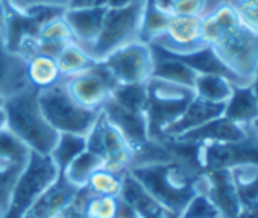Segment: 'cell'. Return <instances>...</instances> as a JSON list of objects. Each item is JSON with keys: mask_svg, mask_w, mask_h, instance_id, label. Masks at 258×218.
<instances>
[{"mask_svg": "<svg viewBox=\"0 0 258 218\" xmlns=\"http://www.w3.org/2000/svg\"><path fill=\"white\" fill-rule=\"evenodd\" d=\"M127 173L142 183L172 218H176L188 200L205 186L202 171L176 159L134 167Z\"/></svg>", "mask_w": 258, "mask_h": 218, "instance_id": "cell-1", "label": "cell"}, {"mask_svg": "<svg viewBox=\"0 0 258 218\" xmlns=\"http://www.w3.org/2000/svg\"><path fill=\"white\" fill-rule=\"evenodd\" d=\"M40 91L32 85L8 95L4 103L5 128L14 134L31 152L50 155L58 132L47 123L38 100Z\"/></svg>", "mask_w": 258, "mask_h": 218, "instance_id": "cell-2", "label": "cell"}, {"mask_svg": "<svg viewBox=\"0 0 258 218\" xmlns=\"http://www.w3.org/2000/svg\"><path fill=\"white\" fill-rule=\"evenodd\" d=\"M235 85H247L258 71V32L240 23L210 47Z\"/></svg>", "mask_w": 258, "mask_h": 218, "instance_id": "cell-3", "label": "cell"}, {"mask_svg": "<svg viewBox=\"0 0 258 218\" xmlns=\"http://www.w3.org/2000/svg\"><path fill=\"white\" fill-rule=\"evenodd\" d=\"M38 100L47 123L58 134H79L87 137L100 116V111H93L79 104L69 94L62 80L41 89Z\"/></svg>", "mask_w": 258, "mask_h": 218, "instance_id": "cell-4", "label": "cell"}, {"mask_svg": "<svg viewBox=\"0 0 258 218\" xmlns=\"http://www.w3.org/2000/svg\"><path fill=\"white\" fill-rule=\"evenodd\" d=\"M59 173L61 171L50 155L31 152V156L13 188L4 218H22L37 198L58 179Z\"/></svg>", "mask_w": 258, "mask_h": 218, "instance_id": "cell-5", "label": "cell"}, {"mask_svg": "<svg viewBox=\"0 0 258 218\" xmlns=\"http://www.w3.org/2000/svg\"><path fill=\"white\" fill-rule=\"evenodd\" d=\"M145 5L146 2L121 8H106L99 37L90 49V55L96 61H103L117 49L140 41Z\"/></svg>", "mask_w": 258, "mask_h": 218, "instance_id": "cell-6", "label": "cell"}, {"mask_svg": "<svg viewBox=\"0 0 258 218\" xmlns=\"http://www.w3.org/2000/svg\"><path fill=\"white\" fill-rule=\"evenodd\" d=\"M87 150L97 155L102 161V167L112 173L124 174L131 170L134 162V149L109 123L102 111L94 126L87 134Z\"/></svg>", "mask_w": 258, "mask_h": 218, "instance_id": "cell-7", "label": "cell"}, {"mask_svg": "<svg viewBox=\"0 0 258 218\" xmlns=\"http://www.w3.org/2000/svg\"><path fill=\"white\" fill-rule=\"evenodd\" d=\"M62 82L69 94L79 104L93 111H102L112 91L120 85L102 61L96 62L87 71L64 77Z\"/></svg>", "mask_w": 258, "mask_h": 218, "instance_id": "cell-8", "label": "cell"}, {"mask_svg": "<svg viewBox=\"0 0 258 218\" xmlns=\"http://www.w3.org/2000/svg\"><path fill=\"white\" fill-rule=\"evenodd\" d=\"M118 83H146L154 71V50L151 44L134 41L126 44L102 61Z\"/></svg>", "mask_w": 258, "mask_h": 218, "instance_id": "cell-9", "label": "cell"}, {"mask_svg": "<svg viewBox=\"0 0 258 218\" xmlns=\"http://www.w3.org/2000/svg\"><path fill=\"white\" fill-rule=\"evenodd\" d=\"M170 55L185 56L205 49L202 40V17L173 14L166 31L151 44Z\"/></svg>", "mask_w": 258, "mask_h": 218, "instance_id": "cell-10", "label": "cell"}, {"mask_svg": "<svg viewBox=\"0 0 258 218\" xmlns=\"http://www.w3.org/2000/svg\"><path fill=\"white\" fill-rule=\"evenodd\" d=\"M102 113L134 150L143 146L148 140H151L146 113H137L131 111V109H126L115 103L111 97L103 104Z\"/></svg>", "mask_w": 258, "mask_h": 218, "instance_id": "cell-11", "label": "cell"}, {"mask_svg": "<svg viewBox=\"0 0 258 218\" xmlns=\"http://www.w3.org/2000/svg\"><path fill=\"white\" fill-rule=\"evenodd\" d=\"M223 111H225V104L210 103V101H205L195 95L188 101L184 111L178 116V119L164 129L160 141L175 140V138H179L195 129H199L204 125L222 117Z\"/></svg>", "mask_w": 258, "mask_h": 218, "instance_id": "cell-12", "label": "cell"}, {"mask_svg": "<svg viewBox=\"0 0 258 218\" xmlns=\"http://www.w3.org/2000/svg\"><path fill=\"white\" fill-rule=\"evenodd\" d=\"M249 138V128L241 126L225 116L204 125L199 129H195L173 141L188 143V144H238Z\"/></svg>", "mask_w": 258, "mask_h": 218, "instance_id": "cell-13", "label": "cell"}, {"mask_svg": "<svg viewBox=\"0 0 258 218\" xmlns=\"http://www.w3.org/2000/svg\"><path fill=\"white\" fill-rule=\"evenodd\" d=\"M202 173L205 176V191L217 206L222 218H237L243 209V204L232 182L229 168Z\"/></svg>", "mask_w": 258, "mask_h": 218, "instance_id": "cell-14", "label": "cell"}, {"mask_svg": "<svg viewBox=\"0 0 258 218\" xmlns=\"http://www.w3.org/2000/svg\"><path fill=\"white\" fill-rule=\"evenodd\" d=\"M105 13L106 8H67L64 13V20L70 28L73 43L81 46L88 55L102 29Z\"/></svg>", "mask_w": 258, "mask_h": 218, "instance_id": "cell-15", "label": "cell"}, {"mask_svg": "<svg viewBox=\"0 0 258 218\" xmlns=\"http://www.w3.org/2000/svg\"><path fill=\"white\" fill-rule=\"evenodd\" d=\"M76 191L78 186L70 183L66 176L59 173L58 179L37 198L22 218H59Z\"/></svg>", "mask_w": 258, "mask_h": 218, "instance_id": "cell-16", "label": "cell"}, {"mask_svg": "<svg viewBox=\"0 0 258 218\" xmlns=\"http://www.w3.org/2000/svg\"><path fill=\"white\" fill-rule=\"evenodd\" d=\"M28 85L26 59L7 47L4 34L0 32V92L7 98Z\"/></svg>", "mask_w": 258, "mask_h": 218, "instance_id": "cell-17", "label": "cell"}, {"mask_svg": "<svg viewBox=\"0 0 258 218\" xmlns=\"http://www.w3.org/2000/svg\"><path fill=\"white\" fill-rule=\"evenodd\" d=\"M151 47L154 50V58H155L152 77L167 80L172 83H178V85H182L187 88H193L196 77L199 74L195 68H191L179 56L170 55L161 49L154 47V46H151Z\"/></svg>", "mask_w": 258, "mask_h": 218, "instance_id": "cell-18", "label": "cell"}, {"mask_svg": "<svg viewBox=\"0 0 258 218\" xmlns=\"http://www.w3.org/2000/svg\"><path fill=\"white\" fill-rule=\"evenodd\" d=\"M223 116L246 128L258 122V100L250 83L234 86L232 95L225 103Z\"/></svg>", "mask_w": 258, "mask_h": 218, "instance_id": "cell-19", "label": "cell"}, {"mask_svg": "<svg viewBox=\"0 0 258 218\" xmlns=\"http://www.w3.org/2000/svg\"><path fill=\"white\" fill-rule=\"evenodd\" d=\"M73 43V35L69 25L64 20V16L56 17L47 22L38 32L35 40V55H47L56 58L58 53L69 44Z\"/></svg>", "mask_w": 258, "mask_h": 218, "instance_id": "cell-20", "label": "cell"}, {"mask_svg": "<svg viewBox=\"0 0 258 218\" xmlns=\"http://www.w3.org/2000/svg\"><path fill=\"white\" fill-rule=\"evenodd\" d=\"M172 16L169 0H146L140 26V41L152 44L166 31Z\"/></svg>", "mask_w": 258, "mask_h": 218, "instance_id": "cell-21", "label": "cell"}, {"mask_svg": "<svg viewBox=\"0 0 258 218\" xmlns=\"http://www.w3.org/2000/svg\"><path fill=\"white\" fill-rule=\"evenodd\" d=\"M235 83L225 74L199 73L193 85L195 95L216 104H225L232 95Z\"/></svg>", "mask_w": 258, "mask_h": 218, "instance_id": "cell-22", "label": "cell"}, {"mask_svg": "<svg viewBox=\"0 0 258 218\" xmlns=\"http://www.w3.org/2000/svg\"><path fill=\"white\" fill-rule=\"evenodd\" d=\"M243 207L258 206V161H243L229 168Z\"/></svg>", "mask_w": 258, "mask_h": 218, "instance_id": "cell-23", "label": "cell"}, {"mask_svg": "<svg viewBox=\"0 0 258 218\" xmlns=\"http://www.w3.org/2000/svg\"><path fill=\"white\" fill-rule=\"evenodd\" d=\"M26 76L29 85H32L38 91L46 89L62 80L56 59L41 53H37L26 59Z\"/></svg>", "mask_w": 258, "mask_h": 218, "instance_id": "cell-24", "label": "cell"}, {"mask_svg": "<svg viewBox=\"0 0 258 218\" xmlns=\"http://www.w3.org/2000/svg\"><path fill=\"white\" fill-rule=\"evenodd\" d=\"M31 156V150L7 128L0 129V170L22 171Z\"/></svg>", "mask_w": 258, "mask_h": 218, "instance_id": "cell-25", "label": "cell"}, {"mask_svg": "<svg viewBox=\"0 0 258 218\" xmlns=\"http://www.w3.org/2000/svg\"><path fill=\"white\" fill-rule=\"evenodd\" d=\"M56 64L59 67L61 76L64 77H70L75 74H79L82 71H87L88 68H91L96 62L94 58H91L81 46H78L76 43H69L55 58Z\"/></svg>", "mask_w": 258, "mask_h": 218, "instance_id": "cell-26", "label": "cell"}, {"mask_svg": "<svg viewBox=\"0 0 258 218\" xmlns=\"http://www.w3.org/2000/svg\"><path fill=\"white\" fill-rule=\"evenodd\" d=\"M87 150V137L79 134H58V140L50 152V158L59 168L64 171L66 167L78 158L82 152Z\"/></svg>", "mask_w": 258, "mask_h": 218, "instance_id": "cell-27", "label": "cell"}, {"mask_svg": "<svg viewBox=\"0 0 258 218\" xmlns=\"http://www.w3.org/2000/svg\"><path fill=\"white\" fill-rule=\"evenodd\" d=\"M111 98L120 106L137 113H146L149 92L146 83H120L112 91Z\"/></svg>", "mask_w": 258, "mask_h": 218, "instance_id": "cell-28", "label": "cell"}, {"mask_svg": "<svg viewBox=\"0 0 258 218\" xmlns=\"http://www.w3.org/2000/svg\"><path fill=\"white\" fill-rule=\"evenodd\" d=\"M102 167V161L97 155H94L93 152L90 150H85L82 152L78 158H75L67 167L64 171H61L66 179L73 183L75 186H85L90 176Z\"/></svg>", "mask_w": 258, "mask_h": 218, "instance_id": "cell-29", "label": "cell"}, {"mask_svg": "<svg viewBox=\"0 0 258 218\" xmlns=\"http://www.w3.org/2000/svg\"><path fill=\"white\" fill-rule=\"evenodd\" d=\"M126 174V173H124ZM124 174L112 173L103 167L97 168L88 179L87 188L97 195H114L120 197L124 183Z\"/></svg>", "mask_w": 258, "mask_h": 218, "instance_id": "cell-30", "label": "cell"}, {"mask_svg": "<svg viewBox=\"0 0 258 218\" xmlns=\"http://www.w3.org/2000/svg\"><path fill=\"white\" fill-rule=\"evenodd\" d=\"M123 200L114 195H97L91 194L87 207L85 218H120Z\"/></svg>", "mask_w": 258, "mask_h": 218, "instance_id": "cell-31", "label": "cell"}, {"mask_svg": "<svg viewBox=\"0 0 258 218\" xmlns=\"http://www.w3.org/2000/svg\"><path fill=\"white\" fill-rule=\"evenodd\" d=\"M176 218H222V215L207 191H198Z\"/></svg>", "mask_w": 258, "mask_h": 218, "instance_id": "cell-32", "label": "cell"}, {"mask_svg": "<svg viewBox=\"0 0 258 218\" xmlns=\"http://www.w3.org/2000/svg\"><path fill=\"white\" fill-rule=\"evenodd\" d=\"M235 10L243 25L258 32V0H226Z\"/></svg>", "mask_w": 258, "mask_h": 218, "instance_id": "cell-33", "label": "cell"}, {"mask_svg": "<svg viewBox=\"0 0 258 218\" xmlns=\"http://www.w3.org/2000/svg\"><path fill=\"white\" fill-rule=\"evenodd\" d=\"M91 194L93 192L87 186H79L67 207L59 215V218H85V207Z\"/></svg>", "mask_w": 258, "mask_h": 218, "instance_id": "cell-34", "label": "cell"}, {"mask_svg": "<svg viewBox=\"0 0 258 218\" xmlns=\"http://www.w3.org/2000/svg\"><path fill=\"white\" fill-rule=\"evenodd\" d=\"M20 173L22 171H16V170H0V207L4 209V212L10 203L13 188Z\"/></svg>", "mask_w": 258, "mask_h": 218, "instance_id": "cell-35", "label": "cell"}, {"mask_svg": "<svg viewBox=\"0 0 258 218\" xmlns=\"http://www.w3.org/2000/svg\"><path fill=\"white\" fill-rule=\"evenodd\" d=\"M109 0H69L67 8H108Z\"/></svg>", "mask_w": 258, "mask_h": 218, "instance_id": "cell-36", "label": "cell"}, {"mask_svg": "<svg viewBox=\"0 0 258 218\" xmlns=\"http://www.w3.org/2000/svg\"><path fill=\"white\" fill-rule=\"evenodd\" d=\"M142 2H146V0H109L108 8H121V7H129V5H136Z\"/></svg>", "mask_w": 258, "mask_h": 218, "instance_id": "cell-37", "label": "cell"}, {"mask_svg": "<svg viewBox=\"0 0 258 218\" xmlns=\"http://www.w3.org/2000/svg\"><path fill=\"white\" fill-rule=\"evenodd\" d=\"M5 16H7V0H0V29L4 28Z\"/></svg>", "mask_w": 258, "mask_h": 218, "instance_id": "cell-38", "label": "cell"}, {"mask_svg": "<svg viewBox=\"0 0 258 218\" xmlns=\"http://www.w3.org/2000/svg\"><path fill=\"white\" fill-rule=\"evenodd\" d=\"M249 134L253 138V141L258 144V122H255L252 126H249Z\"/></svg>", "mask_w": 258, "mask_h": 218, "instance_id": "cell-39", "label": "cell"}, {"mask_svg": "<svg viewBox=\"0 0 258 218\" xmlns=\"http://www.w3.org/2000/svg\"><path fill=\"white\" fill-rule=\"evenodd\" d=\"M250 86H252V91H253V94H255V97H256V100H258V71H256V74L253 76V79H252V82H250Z\"/></svg>", "mask_w": 258, "mask_h": 218, "instance_id": "cell-40", "label": "cell"}, {"mask_svg": "<svg viewBox=\"0 0 258 218\" xmlns=\"http://www.w3.org/2000/svg\"><path fill=\"white\" fill-rule=\"evenodd\" d=\"M5 128V114H4V109H0V129Z\"/></svg>", "mask_w": 258, "mask_h": 218, "instance_id": "cell-41", "label": "cell"}, {"mask_svg": "<svg viewBox=\"0 0 258 218\" xmlns=\"http://www.w3.org/2000/svg\"><path fill=\"white\" fill-rule=\"evenodd\" d=\"M4 103H5V97H4V94L0 92V109L4 107Z\"/></svg>", "mask_w": 258, "mask_h": 218, "instance_id": "cell-42", "label": "cell"}, {"mask_svg": "<svg viewBox=\"0 0 258 218\" xmlns=\"http://www.w3.org/2000/svg\"><path fill=\"white\" fill-rule=\"evenodd\" d=\"M0 218H4V209L0 207Z\"/></svg>", "mask_w": 258, "mask_h": 218, "instance_id": "cell-43", "label": "cell"}, {"mask_svg": "<svg viewBox=\"0 0 258 218\" xmlns=\"http://www.w3.org/2000/svg\"><path fill=\"white\" fill-rule=\"evenodd\" d=\"M0 32H2V29H0ZM2 34H4V32H2Z\"/></svg>", "mask_w": 258, "mask_h": 218, "instance_id": "cell-44", "label": "cell"}]
</instances>
